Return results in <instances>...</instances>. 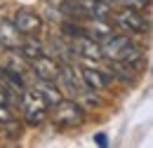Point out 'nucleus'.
<instances>
[{
    "label": "nucleus",
    "mask_w": 153,
    "mask_h": 148,
    "mask_svg": "<svg viewBox=\"0 0 153 148\" xmlns=\"http://www.w3.org/2000/svg\"><path fill=\"white\" fill-rule=\"evenodd\" d=\"M101 50H104V56L111 59V61H127V64H134L139 59V47L134 45L130 36L125 33H113L108 40L101 42Z\"/></svg>",
    "instance_id": "nucleus-1"
},
{
    "label": "nucleus",
    "mask_w": 153,
    "mask_h": 148,
    "mask_svg": "<svg viewBox=\"0 0 153 148\" xmlns=\"http://www.w3.org/2000/svg\"><path fill=\"white\" fill-rule=\"evenodd\" d=\"M50 101L36 87H26V92L21 94V111L28 125H42L50 115Z\"/></svg>",
    "instance_id": "nucleus-2"
},
{
    "label": "nucleus",
    "mask_w": 153,
    "mask_h": 148,
    "mask_svg": "<svg viewBox=\"0 0 153 148\" xmlns=\"http://www.w3.org/2000/svg\"><path fill=\"white\" fill-rule=\"evenodd\" d=\"M50 118L59 127H78L85 120V111L76 99H61L50 108Z\"/></svg>",
    "instance_id": "nucleus-3"
},
{
    "label": "nucleus",
    "mask_w": 153,
    "mask_h": 148,
    "mask_svg": "<svg viewBox=\"0 0 153 148\" xmlns=\"http://www.w3.org/2000/svg\"><path fill=\"white\" fill-rule=\"evenodd\" d=\"M115 28L125 31V33H132V36H141L149 31V21L141 14V10H132V7H120L118 12L111 14Z\"/></svg>",
    "instance_id": "nucleus-4"
},
{
    "label": "nucleus",
    "mask_w": 153,
    "mask_h": 148,
    "mask_svg": "<svg viewBox=\"0 0 153 148\" xmlns=\"http://www.w3.org/2000/svg\"><path fill=\"white\" fill-rule=\"evenodd\" d=\"M73 54L82 56V59H87V61H101L104 59V50H101V42L94 40V38H90L87 33H80V36L73 38Z\"/></svg>",
    "instance_id": "nucleus-5"
},
{
    "label": "nucleus",
    "mask_w": 153,
    "mask_h": 148,
    "mask_svg": "<svg viewBox=\"0 0 153 148\" xmlns=\"http://www.w3.org/2000/svg\"><path fill=\"white\" fill-rule=\"evenodd\" d=\"M14 26L24 36H40L42 28H45V21H42V17L38 12H33L28 7H21L19 12L14 14Z\"/></svg>",
    "instance_id": "nucleus-6"
},
{
    "label": "nucleus",
    "mask_w": 153,
    "mask_h": 148,
    "mask_svg": "<svg viewBox=\"0 0 153 148\" xmlns=\"http://www.w3.org/2000/svg\"><path fill=\"white\" fill-rule=\"evenodd\" d=\"M24 38L26 36L14 26V21H0V47L2 50H19Z\"/></svg>",
    "instance_id": "nucleus-7"
},
{
    "label": "nucleus",
    "mask_w": 153,
    "mask_h": 148,
    "mask_svg": "<svg viewBox=\"0 0 153 148\" xmlns=\"http://www.w3.org/2000/svg\"><path fill=\"white\" fill-rule=\"evenodd\" d=\"M31 64H33V73L38 75V80H52V82H57L59 73H61V66H59L52 56L42 54V56H38V59H33Z\"/></svg>",
    "instance_id": "nucleus-8"
},
{
    "label": "nucleus",
    "mask_w": 153,
    "mask_h": 148,
    "mask_svg": "<svg viewBox=\"0 0 153 148\" xmlns=\"http://www.w3.org/2000/svg\"><path fill=\"white\" fill-rule=\"evenodd\" d=\"M80 78H82L85 87L92 92H104L111 85V75L106 71H99V68H80Z\"/></svg>",
    "instance_id": "nucleus-9"
},
{
    "label": "nucleus",
    "mask_w": 153,
    "mask_h": 148,
    "mask_svg": "<svg viewBox=\"0 0 153 148\" xmlns=\"http://www.w3.org/2000/svg\"><path fill=\"white\" fill-rule=\"evenodd\" d=\"M82 28H85V33L90 38H94V40H108V38L113 36V24L108 21V19H82Z\"/></svg>",
    "instance_id": "nucleus-10"
},
{
    "label": "nucleus",
    "mask_w": 153,
    "mask_h": 148,
    "mask_svg": "<svg viewBox=\"0 0 153 148\" xmlns=\"http://www.w3.org/2000/svg\"><path fill=\"white\" fill-rule=\"evenodd\" d=\"M14 106H21V99L12 96V94L2 87V90H0V125H7L10 120H14V113H12Z\"/></svg>",
    "instance_id": "nucleus-11"
},
{
    "label": "nucleus",
    "mask_w": 153,
    "mask_h": 148,
    "mask_svg": "<svg viewBox=\"0 0 153 148\" xmlns=\"http://www.w3.org/2000/svg\"><path fill=\"white\" fill-rule=\"evenodd\" d=\"M19 52H21L24 59H31V61L45 54L42 45L38 42V36H26V38H24V42H21V47H19Z\"/></svg>",
    "instance_id": "nucleus-12"
},
{
    "label": "nucleus",
    "mask_w": 153,
    "mask_h": 148,
    "mask_svg": "<svg viewBox=\"0 0 153 148\" xmlns=\"http://www.w3.org/2000/svg\"><path fill=\"white\" fill-rule=\"evenodd\" d=\"M36 90H38L47 101H50V106H54L57 101H61L64 99V92L59 90L57 85L52 82V80H38V85H36Z\"/></svg>",
    "instance_id": "nucleus-13"
},
{
    "label": "nucleus",
    "mask_w": 153,
    "mask_h": 148,
    "mask_svg": "<svg viewBox=\"0 0 153 148\" xmlns=\"http://www.w3.org/2000/svg\"><path fill=\"white\" fill-rule=\"evenodd\" d=\"M113 73L118 75L120 80L134 82V73L130 71V64H127V61H113Z\"/></svg>",
    "instance_id": "nucleus-14"
},
{
    "label": "nucleus",
    "mask_w": 153,
    "mask_h": 148,
    "mask_svg": "<svg viewBox=\"0 0 153 148\" xmlns=\"http://www.w3.org/2000/svg\"><path fill=\"white\" fill-rule=\"evenodd\" d=\"M111 5H120V7H132V10H144L151 5V0H111Z\"/></svg>",
    "instance_id": "nucleus-15"
},
{
    "label": "nucleus",
    "mask_w": 153,
    "mask_h": 148,
    "mask_svg": "<svg viewBox=\"0 0 153 148\" xmlns=\"http://www.w3.org/2000/svg\"><path fill=\"white\" fill-rule=\"evenodd\" d=\"M94 141H97V146H108V139H106L104 134H97V136H94Z\"/></svg>",
    "instance_id": "nucleus-16"
},
{
    "label": "nucleus",
    "mask_w": 153,
    "mask_h": 148,
    "mask_svg": "<svg viewBox=\"0 0 153 148\" xmlns=\"http://www.w3.org/2000/svg\"><path fill=\"white\" fill-rule=\"evenodd\" d=\"M47 2H50V5H52V7H61V5H64V2H66V0H47Z\"/></svg>",
    "instance_id": "nucleus-17"
},
{
    "label": "nucleus",
    "mask_w": 153,
    "mask_h": 148,
    "mask_svg": "<svg viewBox=\"0 0 153 148\" xmlns=\"http://www.w3.org/2000/svg\"><path fill=\"white\" fill-rule=\"evenodd\" d=\"M106 2H111V0H106Z\"/></svg>",
    "instance_id": "nucleus-18"
}]
</instances>
